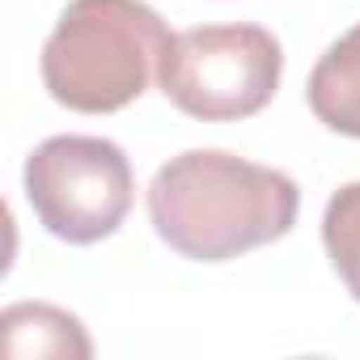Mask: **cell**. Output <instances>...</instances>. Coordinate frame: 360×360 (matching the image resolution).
I'll return each instance as SVG.
<instances>
[{
	"instance_id": "1",
	"label": "cell",
	"mask_w": 360,
	"mask_h": 360,
	"mask_svg": "<svg viewBox=\"0 0 360 360\" xmlns=\"http://www.w3.org/2000/svg\"><path fill=\"white\" fill-rule=\"evenodd\" d=\"M301 191L288 174L225 148H187L148 183L157 238L195 263H229L297 225Z\"/></svg>"
},
{
	"instance_id": "2",
	"label": "cell",
	"mask_w": 360,
	"mask_h": 360,
	"mask_svg": "<svg viewBox=\"0 0 360 360\" xmlns=\"http://www.w3.org/2000/svg\"><path fill=\"white\" fill-rule=\"evenodd\" d=\"M169 39L144 0H68L43 43V85L77 115H115L148 89Z\"/></svg>"
},
{
	"instance_id": "3",
	"label": "cell",
	"mask_w": 360,
	"mask_h": 360,
	"mask_svg": "<svg viewBox=\"0 0 360 360\" xmlns=\"http://www.w3.org/2000/svg\"><path fill=\"white\" fill-rule=\"evenodd\" d=\"M284 77V47L271 30L250 22L195 26L174 34L157 81L161 94L191 119L233 123L259 115Z\"/></svg>"
},
{
	"instance_id": "4",
	"label": "cell",
	"mask_w": 360,
	"mask_h": 360,
	"mask_svg": "<svg viewBox=\"0 0 360 360\" xmlns=\"http://www.w3.org/2000/svg\"><path fill=\"white\" fill-rule=\"evenodd\" d=\"M26 200L39 225L72 246L110 238L136 195L131 161L102 136H51L26 157Z\"/></svg>"
},
{
	"instance_id": "5",
	"label": "cell",
	"mask_w": 360,
	"mask_h": 360,
	"mask_svg": "<svg viewBox=\"0 0 360 360\" xmlns=\"http://www.w3.org/2000/svg\"><path fill=\"white\" fill-rule=\"evenodd\" d=\"M309 110L339 136L360 140V22L335 39L309 72Z\"/></svg>"
},
{
	"instance_id": "6",
	"label": "cell",
	"mask_w": 360,
	"mask_h": 360,
	"mask_svg": "<svg viewBox=\"0 0 360 360\" xmlns=\"http://www.w3.org/2000/svg\"><path fill=\"white\" fill-rule=\"evenodd\" d=\"M0 335H5V356H68V360H89L94 343L81 326L60 305L47 301H18L0 314Z\"/></svg>"
},
{
	"instance_id": "7",
	"label": "cell",
	"mask_w": 360,
	"mask_h": 360,
	"mask_svg": "<svg viewBox=\"0 0 360 360\" xmlns=\"http://www.w3.org/2000/svg\"><path fill=\"white\" fill-rule=\"evenodd\" d=\"M322 246L343 288L360 305V183H343L322 212Z\"/></svg>"
}]
</instances>
